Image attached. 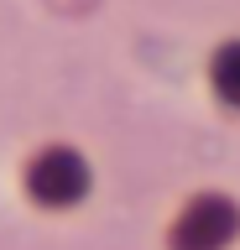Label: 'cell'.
<instances>
[{"label": "cell", "instance_id": "obj_1", "mask_svg": "<svg viewBox=\"0 0 240 250\" xmlns=\"http://www.w3.org/2000/svg\"><path fill=\"white\" fill-rule=\"evenodd\" d=\"M32 188L42 193V198H73L84 188V167L73 162V156H47V162H37V177H32Z\"/></svg>", "mask_w": 240, "mask_h": 250}, {"label": "cell", "instance_id": "obj_2", "mask_svg": "<svg viewBox=\"0 0 240 250\" xmlns=\"http://www.w3.org/2000/svg\"><path fill=\"white\" fill-rule=\"evenodd\" d=\"M214 83L230 104H240V47H224L219 62H214Z\"/></svg>", "mask_w": 240, "mask_h": 250}]
</instances>
